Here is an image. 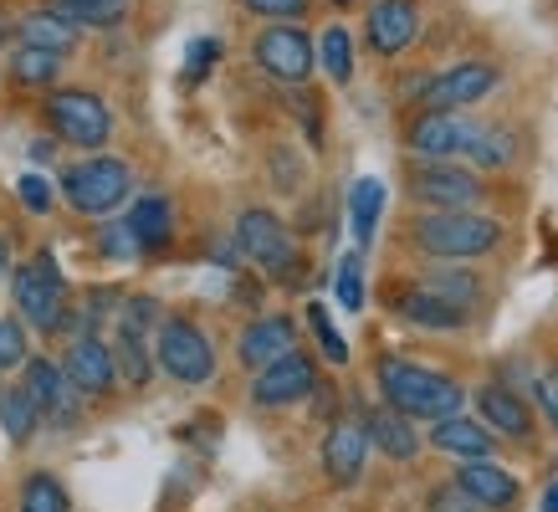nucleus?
Segmentation results:
<instances>
[{"label":"nucleus","instance_id":"1","mask_svg":"<svg viewBox=\"0 0 558 512\" xmlns=\"http://www.w3.org/2000/svg\"><path fill=\"white\" fill-rule=\"evenodd\" d=\"M374 385L385 394L389 410H400L410 420H446V415H461L466 410V390L461 379H451L446 369H430V364H415V358L385 354L374 364Z\"/></svg>","mask_w":558,"mask_h":512},{"label":"nucleus","instance_id":"2","mask_svg":"<svg viewBox=\"0 0 558 512\" xmlns=\"http://www.w3.org/2000/svg\"><path fill=\"white\" fill-rule=\"evenodd\" d=\"M410 241L430 261H466L472 267L508 241V225L487 210H425L410 221Z\"/></svg>","mask_w":558,"mask_h":512},{"label":"nucleus","instance_id":"3","mask_svg":"<svg viewBox=\"0 0 558 512\" xmlns=\"http://www.w3.org/2000/svg\"><path fill=\"white\" fill-rule=\"evenodd\" d=\"M129 195H134V164H129V159L83 154V159H72L68 170H62V200H68L77 216L108 221Z\"/></svg>","mask_w":558,"mask_h":512},{"label":"nucleus","instance_id":"4","mask_svg":"<svg viewBox=\"0 0 558 512\" xmlns=\"http://www.w3.org/2000/svg\"><path fill=\"white\" fill-rule=\"evenodd\" d=\"M405 190L425 210H482L492 185L466 159H415L405 174Z\"/></svg>","mask_w":558,"mask_h":512},{"label":"nucleus","instance_id":"5","mask_svg":"<svg viewBox=\"0 0 558 512\" xmlns=\"http://www.w3.org/2000/svg\"><path fill=\"white\" fill-rule=\"evenodd\" d=\"M41 119L57 134V144H72L83 154H98L113 138V113L93 87H51L41 98Z\"/></svg>","mask_w":558,"mask_h":512},{"label":"nucleus","instance_id":"6","mask_svg":"<svg viewBox=\"0 0 558 512\" xmlns=\"http://www.w3.org/2000/svg\"><path fill=\"white\" fill-rule=\"evenodd\" d=\"M11 297H16L21 324L32 333H62V318H68V282H62V267H57V252H41L11 272Z\"/></svg>","mask_w":558,"mask_h":512},{"label":"nucleus","instance_id":"7","mask_svg":"<svg viewBox=\"0 0 558 512\" xmlns=\"http://www.w3.org/2000/svg\"><path fill=\"white\" fill-rule=\"evenodd\" d=\"M154 364L174 385H210L216 379V343L190 313H165L154 328Z\"/></svg>","mask_w":558,"mask_h":512},{"label":"nucleus","instance_id":"8","mask_svg":"<svg viewBox=\"0 0 558 512\" xmlns=\"http://www.w3.org/2000/svg\"><path fill=\"white\" fill-rule=\"evenodd\" d=\"M236 252L252 261L256 272H267L271 282H292L298 261H303L298 236H292L288 221H282L277 210H267V205H246L236 216Z\"/></svg>","mask_w":558,"mask_h":512},{"label":"nucleus","instance_id":"9","mask_svg":"<svg viewBox=\"0 0 558 512\" xmlns=\"http://www.w3.org/2000/svg\"><path fill=\"white\" fill-rule=\"evenodd\" d=\"M252 57L256 68L267 77H277V83H307V72L318 68V41L298 21H277L267 32H256Z\"/></svg>","mask_w":558,"mask_h":512},{"label":"nucleus","instance_id":"10","mask_svg":"<svg viewBox=\"0 0 558 512\" xmlns=\"http://www.w3.org/2000/svg\"><path fill=\"white\" fill-rule=\"evenodd\" d=\"M482 134V123L466 113H446V108H425L405 129V149L415 159H466Z\"/></svg>","mask_w":558,"mask_h":512},{"label":"nucleus","instance_id":"11","mask_svg":"<svg viewBox=\"0 0 558 512\" xmlns=\"http://www.w3.org/2000/svg\"><path fill=\"white\" fill-rule=\"evenodd\" d=\"M313 390H318V364H313V354L292 349V354L271 358L267 369H256V379H252V405H262V410H288V405H303Z\"/></svg>","mask_w":558,"mask_h":512},{"label":"nucleus","instance_id":"12","mask_svg":"<svg viewBox=\"0 0 558 512\" xmlns=\"http://www.w3.org/2000/svg\"><path fill=\"white\" fill-rule=\"evenodd\" d=\"M502 83V72L492 68V62H457V68L436 72V77H425V108H446V113H466L476 108L482 98H492Z\"/></svg>","mask_w":558,"mask_h":512},{"label":"nucleus","instance_id":"13","mask_svg":"<svg viewBox=\"0 0 558 512\" xmlns=\"http://www.w3.org/2000/svg\"><path fill=\"white\" fill-rule=\"evenodd\" d=\"M62 375L72 379V390H83L87 400H108L119 390V358H113V343H102L98 333H83V339L68 343L62 354Z\"/></svg>","mask_w":558,"mask_h":512},{"label":"nucleus","instance_id":"14","mask_svg":"<svg viewBox=\"0 0 558 512\" xmlns=\"http://www.w3.org/2000/svg\"><path fill=\"white\" fill-rule=\"evenodd\" d=\"M389 307H395V318H400V324L425 328V333H457V328L472 324V307H457L451 297L430 292L425 282H405V288H395Z\"/></svg>","mask_w":558,"mask_h":512},{"label":"nucleus","instance_id":"15","mask_svg":"<svg viewBox=\"0 0 558 512\" xmlns=\"http://www.w3.org/2000/svg\"><path fill=\"white\" fill-rule=\"evenodd\" d=\"M298 349V318L292 313H256L252 324L236 333V358L241 369H267L271 358H282Z\"/></svg>","mask_w":558,"mask_h":512},{"label":"nucleus","instance_id":"16","mask_svg":"<svg viewBox=\"0 0 558 512\" xmlns=\"http://www.w3.org/2000/svg\"><path fill=\"white\" fill-rule=\"evenodd\" d=\"M476 420H482L492 436H502V441H533V430H538L533 405H527L512 385H502V379H492V385L476 390Z\"/></svg>","mask_w":558,"mask_h":512},{"label":"nucleus","instance_id":"17","mask_svg":"<svg viewBox=\"0 0 558 512\" xmlns=\"http://www.w3.org/2000/svg\"><path fill=\"white\" fill-rule=\"evenodd\" d=\"M451 481H457L461 492L472 497V508H482V512H512L523 502V481L512 477L508 466H497V461H461Z\"/></svg>","mask_w":558,"mask_h":512},{"label":"nucleus","instance_id":"18","mask_svg":"<svg viewBox=\"0 0 558 512\" xmlns=\"http://www.w3.org/2000/svg\"><path fill=\"white\" fill-rule=\"evenodd\" d=\"M369 430L364 420H333L323 436V477L333 487H354L364 477V461H369Z\"/></svg>","mask_w":558,"mask_h":512},{"label":"nucleus","instance_id":"19","mask_svg":"<svg viewBox=\"0 0 558 512\" xmlns=\"http://www.w3.org/2000/svg\"><path fill=\"white\" fill-rule=\"evenodd\" d=\"M421 32V0H374L364 36H369L374 57H400Z\"/></svg>","mask_w":558,"mask_h":512},{"label":"nucleus","instance_id":"20","mask_svg":"<svg viewBox=\"0 0 558 512\" xmlns=\"http://www.w3.org/2000/svg\"><path fill=\"white\" fill-rule=\"evenodd\" d=\"M16 41L21 47H36V51H51V57H72L77 41H83V32H77L72 21H62L47 0H41V5H32V11L16 16Z\"/></svg>","mask_w":558,"mask_h":512},{"label":"nucleus","instance_id":"21","mask_svg":"<svg viewBox=\"0 0 558 512\" xmlns=\"http://www.w3.org/2000/svg\"><path fill=\"white\" fill-rule=\"evenodd\" d=\"M430 446H436V451H446V456H457V461H492L497 436H492L482 420H472V415L461 410V415H446V420H436V426H430Z\"/></svg>","mask_w":558,"mask_h":512},{"label":"nucleus","instance_id":"22","mask_svg":"<svg viewBox=\"0 0 558 512\" xmlns=\"http://www.w3.org/2000/svg\"><path fill=\"white\" fill-rule=\"evenodd\" d=\"M113 358H119V379L129 385V390H149L154 379V333L149 328L129 324V318H119V328H113Z\"/></svg>","mask_w":558,"mask_h":512},{"label":"nucleus","instance_id":"23","mask_svg":"<svg viewBox=\"0 0 558 512\" xmlns=\"http://www.w3.org/2000/svg\"><path fill=\"white\" fill-rule=\"evenodd\" d=\"M129 231H134L138 241V252L154 256V252H165L174 236V200L170 195H138V200H129Z\"/></svg>","mask_w":558,"mask_h":512},{"label":"nucleus","instance_id":"24","mask_svg":"<svg viewBox=\"0 0 558 512\" xmlns=\"http://www.w3.org/2000/svg\"><path fill=\"white\" fill-rule=\"evenodd\" d=\"M364 430H369V446L385 461H415L421 456V430H415V420L400 415V410H389V405L369 410V415H364Z\"/></svg>","mask_w":558,"mask_h":512},{"label":"nucleus","instance_id":"25","mask_svg":"<svg viewBox=\"0 0 558 512\" xmlns=\"http://www.w3.org/2000/svg\"><path fill=\"white\" fill-rule=\"evenodd\" d=\"M415 282H425V288L440 292V297H451L457 307H476L482 303V292H487L482 288V277H476L466 261H430Z\"/></svg>","mask_w":558,"mask_h":512},{"label":"nucleus","instance_id":"26","mask_svg":"<svg viewBox=\"0 0 558 512\" xmlns=\"http://www.w3.org/2000/svg\"><path fill=\"white\" fill-rule=\"evenodd\" d=\"M41 420H47V415H41V405L32 400L26 385H0V430H5V441L26 446Z\"/></svg>","mask_w":558,"mask_h":512},{"label":"nucleus","instance_id":"27","mask_svg":"<svg viewBox=\"0 0 558 512\" xmlns=\"http://www.w3.org/2000/svg\"><path fill=\"white\" fill-rule=\"evenodd\" d=\"M62 62L68 57H51V51H36V47H21L16 41V51H11V83L21 87V93H41L47 98L51 87H57V72H62Z\"/></svg>","mask_w":558,"mask_h":512},{"label":"nucleus","instance_id":"28","mask_svg":"<svg viewBox=\"0 0 558 512\" xmlns=\"http://www.w3.org/2000/svg\"><path fill=\"white\" fill-rule=\"evenodd\" d=\"M47 5L77 32H113L129 16V0H47Z\"/></svg>","mask_w":558,"mask_h":512},{"label":"nucleus","instance_id":"29","mask_svg":"<svg viewBox=\"0 0 558 512\" xmlns=\"http://www.w3.org/2000/svg\"><path fill=\"white\" fill-rule=\"evenodd\" d=\"M518 159V144H512V129H502V123H482V134H476L472 154H466V164L482 174H502Z\"/></svg>","mask_w":558,"mask_h":512},{"label":"nucleus","instance_id":"30","mask_svg":"<svg viewBox=\"0 0 558 512\" xmlns=\"http://www.w3.org/2000/svg\"><path fill=\"white\" fill-rule=\"evenodd\" d=\"M379 216H385V185H379V180H354V190H349V225H354L359 246L374 241Z\"/></svg>","mask_w":558,"mask_h":512},{"label":"nucleus","instance_id":"31","mask_svg":"<svg viewBox=\"0 0 558 512\" xmlns=\"http://www.w3.org/2000/svg\"><path fill=\"white\" fill-rule=\"evenodd\" d=\"M318 62L333 83H349V77H354V36H349V26L333 21V26L318 36Z\"/></svg>","mask_w":558,"mask_h":512},{"label":"nucleus","instance_id":"32","mask_svg":"<svg viewBox=\"0 0 558 512\" xmlns=\"http://www.w3.org/2000/svg\"><path fill=\"white\" fill-rule=\"evenodd\" d=\"M21 512H72V497L51 472H32L21 481Z\"/></svg>","mask_w":558,"mask_h":512},{"label":"nucleus","instance_id":"33","mask_svg":"<svg viewBox=\"0 0 558 512\" xmlns=\"http://www.w3.org/2000/svg\"><path fill=\"white\" fill-rule=\"evenodd\" d=\"M32 364V328L21 318H0V375Z\"/></svg>","mask_w":558,"mask_h":512},{"label":"nucleus","instance_id":"34","mask_svg":"<svg viewBox=\"0 0 558 512\" xmlns=\"http://www.w3.org/2000/svg\"><path fill=\"white\" fill-rule=\"evenodd\" d=\"M333 297H339V307H349V313L364 307V252H343L339 272H333Z\"/></svg>","mask_w":558,"mask_h":512},{"label":"nucleus","instance_id":"35","mask_svg":"<svg viewBox=\"0 0 558 512\" xmlns=\"http://www.w3.org/2000/svg\"><path fill=\"white\" fill-rule=\"evenodd\" d=\"M267 164H271V185L282 190V195H298V190L307 185V164H303V154H292L288 144H277V149L267 154Z\"/></svg>","mask_w":558,"mask_h":512},{"label":"nucleus","instance_id":"36","mask_svg":"<svg viewBox=\"0 0 558 512\" xmlns=\"http://www.w3.org/2000/svg\"><path fill=\"white\" fill-rule=\"evenodd\" d=\"M307 328H313V333H318V349H323V358H328V364H349V343H343V333L333 324H328V307L323 303H307Z\"/></svg>","mask_w":558,"mask_h":512},{"label":"nucleus","instance_id":"37","mask_svg":"<svg viewBox=\"0 0 558 512\" xmlns=\"http://www.w3.org/2000/svg\"><path fill=\"white\" fill-rule=\"evenodd\" d=\"M98 252L108 256V261H134V256H144L138 252V241H134V231H129V221H113V216H108V221H102V231H98Z\"/></svg>","mask_w":558,"mask_h":512},{"label":"nucleus","instance_id":"38","mask_svg":"<svg viewBox=\"0 0 558 512\" xmlns=\"http://www.w3.org/2000/svg\"><path fill=\"white\" fill-rule=\"evenodd\" d=\"M307 5H313V0H241L246 16H262V21H271V26H277V21H303Z\"/></svg>","mask_w":558,"mask_h":512},{"label":"nucleus","instance_id":"39","mask_svg":"<svg viewBox=\"0 0 558 512\" xmlns=\"http://www.w3.org/2000/svg\"><path fill=\"white\" fill-rule=\"evenodd\" d=\"M16 195H21V205H26L32 216H47L51 200H57V190L47 185V174H21V180H16Z\"/></svg>","mask_w":558,"mask_h":512},{"label":"nucleus","instance_id":"40","mask_svg":"<svg viewBox=\"0 0 558 512\" xmlns=\"http://www.w3.org/2000/svg\"><path fill=\"white\" fill-rule=\"evenodd\" d=\"M538 410H543V420H548V430L558 436V358H548L538 369Z\"/></svg>","mask_w":558,"mask_h":512},{"label":"nucleus","instance_id":"41","mask_svg":"<svg viewBox=\"0 0 558 512\" xmlns=\"http://www.w3.org/2000/svg\"><path fill=\"white\" fill-rule=\"evenodd\" d=\"M220 62V41L216 36H201V41H190V62H185V83H201L205 72Z\"/></svg>","mask_w":558,"mask_h":512},{"label":"nucleus","instance_id":"42","mask_svg":"<svg viewBox=\"0 0 558 512\" xmlns=\"http://www.w3.org/2000/svg\"><path fill=\"white\" fill-rule=\"evenodd\" d=\"M430 512H472V497L461 492L457 481H446V487L430 492Z\"/></svg>","mask_w":558,"mask_h":512},{"label":"nucleus","instance_id":"43","mask_svg":"<svg viewBox=\"0 0 558 512\" xmlns=\"http://www.w3.org/2000/svg\"><path fill=\"white\" fill-rule=\"evenodd\" d=\"M51 154H57V149H51V138H36V144H32V159H51Z\"/></svg>","mask_w":558,"mask_h":512},{"label":"nucleus","instance_id":"44","mask_svg":"<svg viewBox=\"0 0 558 512\" xmlns=\"http://www.w3.org/2000/svg\"><path fill=\"white\" fill-rule=\"evenodd\" d=\"M543 512H558V481H548V492H543Z\"/></svg>","mask_w":558,"mask_h":512},{"label":"nucleus","instance_id":"45","mask_svg":"<svg viewBox=\"0 0 558 512\" xmlns=\"http://www.w3.org/2000/svg\"><path fill=\"white\" fill-rule=\"evenodd\" d=\"M5 267H11V241L0 236V277H5Z\"/></svg>","mask_w":558,"mask_h":512},{"label":"nucleus","instance_id":"46","mask_svg":"<svg viewBox=\"0 0 558 512\" xmlns=\"http://www.w3.org/2000/svg\"><path fill=\"white\" fill-rule=\"evenodd\" d=\"M333 5H354V0H333Z\"/></svg>","mask_w":558,"mask_h":512},{"label":"nucleus","instance_id":"47","mask_svg":"<svg viewBox=\"0 0 558 512\" xmlns=\"http://www.w3.org/2000/svg\"><path fill=\"white\" fill-rule=\"evenodd\" d=\"M472 512H482V508H472Z\"/></svg>","mask_w":558,"mask_h":512}]
</instances>
